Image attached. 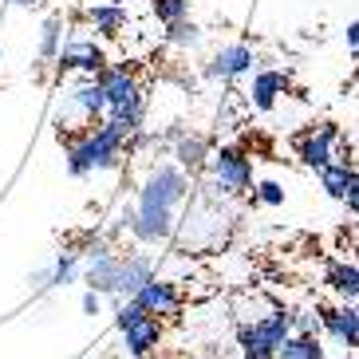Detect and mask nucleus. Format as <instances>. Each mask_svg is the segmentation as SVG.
<instances>
[{"label": "nucleus", "instance_id": "obj_1", "mask_svg": "<svg viewBox=\"0 0 359 359\" xmlns=\"http://www.w3.org/2000/svg\"><path fill=\"white\" fill-rule=\"evenodd\" d=\"M130 130L115 118L95 123V127H83L79 135H60V142L67 147V170L72 178H87L95 170H115L123 162V150H127Z\"/></svg>", "mask_w": 359, "mask_h": 359}, {"label": "nucleus", "instance_id": "obj_2", "mask_svg": "<svg viewBox=\"0 0 359 359\" xmlns=\"http://www.w3.org/2000/svg\"><path fill=\"white\" fill-rule=\"evenodd\" d=\"M95 79H99V87H103V95H107V115L115 118V123H123V127L135 135V130L142 127V111H147V99H142L138 79L127 72V67H103Z\"/></svg>", "mask_w": 359, "mask_h": 359}, {"label": "nucleus", "instance_id": "obj_3", "mask_svg": "<svg viewBox=\"0 0 359 359\" xmlns=\"http://www.w3.org/2000/svg\"><path fill=\"white\" fill-rule=\"evenodd\" d=\"M292 312L285 308H273L269 316L253 320V324H241L237 332V344H241L245 359H276V351L285 348V339L292 336Z\"/></svg>", "mask_w": 359, "mask_h": 359}, {"label": "nucleus", "instance_id": "obj_4", "mask_svg": "<svg viewBox=\"0 0 359 359\" xmlns=\"http://www.w3.org/2000/svg\"><path fill=\"white\" fill-rule=\"evenodd\" d=\"M190 198V174L178 166V162H162L147 174L142 190H138V205H162V210H174Z\"/></svg>", "mask_w": 359, "mask_h": 359}, {"label": "nucleus", "instance_id": "obj_5", "mask_svg": "<svg viewBox=\"0 0 359 359\" xmlns=\"http://www.w3.org/2000/svg\"><path fill=\"white\" fill-rule=\"evenodd\" d=\"M210 190L222 198L253 190V158L237 147H222L217 154H210Z\"/></svg>", "mask_w": 359, "mask_h": 359}, {"label": "nucleus", "instance_id": "obj_6", "mask_svg": "<svg viewBox=\"0 0 359 359\" xmlns=\"http://www.w3.org/2000/svg\"><path fill=\"white\" fill-rule=\"evenodd\" d=\"M118 332H123V339H127V351L135 359H150L154 351H158L162 344V320L150 316L142 304H135V300H127V304L118 308Z\"/></svg>", "mask_w": 359, "mask_h": 359}, {"label": "nucleus", "instance_id": "obj_7", "mask_svg": "<svg viewBox=\"0 0 359 359\" xmlns=\"http://www.w3.org/2000/svg\"><path fill=\"white\" fill-rule=\"evenodd\" d=\"M336 142H339V127H336V123H316V127L300 130V135L292 138L296 158L304 162L308 170H316V174L336 162Z\"/></svg>", "mask_w": 359, "mask_h": 359}, {"label": "nucleus", "instance_id": "obj_8", "mask_svg": "<svg viewBox=\"0 0 359 359\" xmlns=\"http://www.w3.org/2000/svg\"><path fill=\"white\" fill-rule=\"evenodd\" d=\"M55 64H60V72H79V75H99L107 67V55L103 48H99L91 36H72V40L60 48V55H55Z\"/></svg>", "mask_w": 359, "mask_h": 359}, {"label": "nucleus", "instance_id": "obj_9", "mask_svg": "<svg viewBox=\"0 0 359 359\" xmlns=\"http://www.w3.org/2000/svg\"><path fill=\"white\" fill-rule=\"evenodd\" d=\"M135 304H142L150 312V316H178L182 312V292H178V285L174 280H158V276H150L147 285L138 288L135 296H130Z\"/></svg>", "mask_w": 359, "mask_h": 359}, {"label": "nucleus", "instance_id": "obj_10", "mask_svg": "<svg viewBox=\"0 0 359 359\" xmlns=\"http://www.w3.org/2000/svg\"><path fill=\"white\" fill-rule=\"evenodd\" d=\"M257 64V55L249 43H229L222 52H213V60L205 64V79H241Z\"/></svg>", "mask_w": 359, "mask_h": 359}, {"label": "nucleus", "instance_id": "obj_11", "mask_svg": "<svg viewBox=\"0 0 359 359\" xmlns=\"http://www.w3.org/2000/svg\"><path fill=\"white\" fill-rule=\"evenodd\" d=\"M324 332L336 339L339 348L359 351V304H339V308H320Z\"/></svg>", "mask_w": 359, "mask_h": 359}, {"label": "nucleus", "instance_id": "obj_12", "mask_svg": "<svg viewBox=\"0 0 359 359\" xmlns=\"http://www.w3.org/2000/svg\"><path fill=\"white\" fill-rule=\"evenodd\" d=\"M150 276H154V261L147 253H127L118 257V276H115V296H135L138 288L147 285Z\"/></svg>", "mask_w": 359, "mask_h": 359}, {"label": "nucleus", "instance_id": "obj_13", "mask_svg": "<svg viewBox=\"0 0 359 359\" xmlns=\"http://www.w3.org/2000/svg\"><path fill=\"white\" fill-rule=\"evenodd\" d=\"M280 95H288V75H285V72H257V75H253L249 103H253L257 111H273Z\"/></svg>", "mask_w": 359, "mask_h": 359}, {"label": "nucleus", "instance_id": "obj_14", "mask_svg": "<svg viewBox=\"0 0 359 359\" xmlns=\"http://www.w3.org/2000/svg\"><path fill=\"white\" fill-rule=\"evenodd\" d=\"M320 186H324L327 198H336V201H348V194L359 186V170L351 166L348 158L344 162H332V166L320 170Z\"/></svg>", "mask_w": 359, "mask_h": 359}, {"label": "nucleus", "instance_id": "obj_15", "mask_svg": "<svg viewBox=\"0 0 359 359\" xmlns=\"http://www.w3.org/2000/svg\"><path fill=\"white\" fill-rule=\"evenodd\" d=\"M72 107L87 118V123H99V118L107 115V95H103V87H99L95 75H87L83 83L72 91Z\"/></svg>", "mask_w": 359, "mask_h": 359}, {"label": "nucleus", "instance_id": "obj_16", "mask_svg": "<svg viewBox=\"0 0 359 359\" xmlns=\"http://www.w3.org/2000/svg\"><path fill=\"white\" fill-rule=\"evenodd\" d=\"M324 285L332 288V292H336L344 304H359V264H348V261L327 264Z\"/></svg>", "mask_w": 359, "mask_h": 359}, {"label": "nucleus", "instance_id": "obj_17", "mask_svg": "<svg viewBox=\"0 0 359 359\" xmlns=\"http://www.w3.org/2000/svg\"><path fill=\"white\" fill-rule=\"evenodd\" d=\"M87 288H95L99 296H115V276H118V253H103L87 261Z\"/></svg>", "mask_w": 359, "mask_h": 359}, {"label": "nucleus", "instance_id": "obj_18", "mask_svg": "<svg viewBox=\"0 0 359 359\" xmlns=\"http://www.w3.org/2000/svg\"><path fill=\"white\" fill-rule=\"evenodd\" d=\"M174 162H178L186 174H198V170L210 166V142L201 135H186L178 138V147H174Z\"/></svg>", "mask_w": 359, "mask_h": 359}, {"label": "nucleus", "instance_id": "obj_19", "mask_svg": "<svg viewBox=\"0 0 359 359\" xmlns=\"http://www.w3.org/2000/svg\"><path fill=\"white\" fill-rule=\"evenodd\" d=\"M87 20L95 24L99 36H118L127 28V8L118 0H103V4H95V8L87 12Z\"/></svg>", "mask_w": 359, "mask_h": 359}, {"label": "nucleus", "instance_id": "obj_20", "mask_svg": "<svg viewBox=\"0 0 359 359\" xmlns=\"http://www.w3.org/2000/svg\"><path fill=\"white\" fill-rule=\"evenodd\" d=\"M276 359H324V344H320V336L292 332V336L285 339V348L276 351Z\"/></svg>", "mask_w": 359, "mask_h": 359}, {"label": "nucleus", "instance_id": "obj_21", "mask_svg": "<svg viewBox=\"0 0 359 359\" xmlns=\"http://www.w3.org/2000/svg\"><path fill=\"white\" fill-rule=\"evenodd\" d=\"M64 20H60V16H48V20H43V36H40V55L43 60H55V55H60V48H64Z\"/></svg>", "mask_w": 359, "mask_h": 359}, {"label": "nucleus", "instance_id": "obj_22", "mask_svg": "<svg viewBox=\"0 0 359 359\" xmlns=\"http://www.w3.org/2000/svg\"><path fill=\"white\" fill-rule=\"evenodd\" d=\"M166 40L174 43V48H194V43L201 40V28L186 16V20H178V24H166Z\"/></svg>", "mask_w": 359, "mask_h": 359}, {"label": "nucleus", "instance_id": "obj_23", "mask_svg": "<svg viewBox=\"0 0 359 359\" xmlns=\"http://www.w3.org/2000/svg\"><path fill=\"white\" fill-rule=\"evenodd\" d=\"M150 8L162 24H178L190 16V0H150Z\"/></svg>", "mask_w": 359, "mask_h": 359}, {"label": "nucleus", "instance_id": "obj_24", "mask_svg": "<svg viewBox=\"0 0 359 359\" xmlns=\"http://www.w3.org/2000/svg\"><path fill=\"white\" fill-rule=\"evenodd\" d=\"M75 273H79V257L75 253H60L52 264V288H64L75 280Z\"/></svg>", "mask_w": 359, "mask_h": 359}, {"label": "nucleus", "instance_id": "obj_25", "mask_svg": "<svg viewBox=\"0 0 359 359\" xmlns=\"http://www.w3.org/2000/svg\"><path fill=\"white\" fill-rule=\"evenodd\" d=\"M253 198L264 201V205H285V186H280V182H257Z\"/></svg>", "mask_w": 359, "mask_h": 359}, {"label": "nucleus", "instance_id": "obj_26", "mask_svg": "<svg viewBox=\"0 0 359 359\" xmlns=\"http://www.w3.org/2000/svg\"><path fill=\"white\" fill-rule=\"evenodd\" d=\"M292 327H296V332L316 336L320 327H324V320H320V308H316V312H312V308H304V312H292Z\"/></svg>", "mask_w": 359, "mask_h": 359}, {"label": "nucleus", "instance_id": "obj_27", "mask_svg": "<svg viewBox=\"0 0 359 359\" xmlns=\"http://www.w3.org/2000/svg\"><path fill=\"white\" fill-rule=\"evenodd\" d=\"M99 308H103V296H99L95 288H87V296H83V312H87V316H99Z\"/></svg>", "mask_w": 359, "mask_h": 359}, {"label": "nucleus", "instance_id": "obj_28", "mask_svg": "<svg viewBox=\"0 0 359 359\" xmlns=\"http://www.w3.org/2000/svg\"><path fill=\"white\" fill-rule=\"evenodd\" d=\"M344 36H348V48L355 52V48H359V24H348V32H344Z\"/></svg>", "mask_w": 359, "mask_h": 359}, {"label": "nucleus", "instance_id": "obj_29", "mask_svg": "<svg viewBox=\"0 0 359 359\" xmlns=\"http://www.w3.org/2000/svg\"><path fill=\"white\" fill-rule=\"evenodd\" d=\"M348 210H351V213H355V217H359V186H355V190L348 194Z\"/></svg>", "mask_w": 359, "mask_h": 359}, {"label": "nucleus", "instance_id": "obj_30", "mask_svg": "<svg viewBox=\"0 0 359 359\" xmlns=\"http://www.w3.org/2000/svg\"><path fill=\"white\" fill-rule=\"evenodd\" d=\"M12 8H36V4H43V0H8Z\"/></svg>", "mask_w": 359, "mask_h": 359}]
</instances>
